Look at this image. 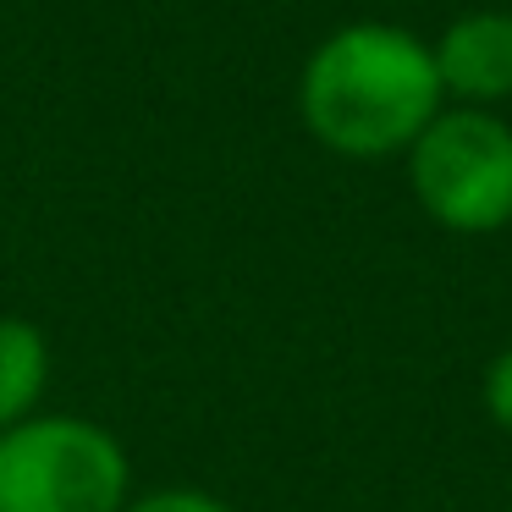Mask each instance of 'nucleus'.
<instances>
[{
	"instance_id": "1",
	"label": "nucleus",
	"mask_w": 512,
	"mask_h": 512,
	"mask_svg": "<svg viewBox=\"0 0 512 512\" xmlns=\"http://www.w3.org/2000/svg\"><path fill=\"white\" fill-rule=\"evenodd\" d=\"M441 111L446 94L430 45L397 23H342L298 72L303 127L342 160L408 155Z\"/></svg>"
},
{
	"instance_id": "2",
	"label": "nucleus",
	"mask_w": 512,
	"mask_h": 512,
	"mask_svg": "<svg viewBox=\"0 0 512 512\" xmlns=\"http://www.w3.org/2000/svg\"><path fill=\"white\" fill-rule=\"evenodd\" d=\"M133 463L105 424L34 413L0 430V512H122Z\"/></svg>"
},
{
	"instance_id": "3",
	"label": "nucleus",
	"mask_w": 512,
	"mask_h": 512,
	"mask_svg": "<svg viewBox=\"0 0 512 512\" xmlns=\"http://www.w3.org/2000/svg\"><path fill=\"white\" fill-rule=\"evenodd\" d=\"M408 188L441 232L490 237L512 226V122L479 105H446L408 155Z\"/></svg>"
},
{
	"instance_id": "4",
	"label": "nucleus",
	"mask_w": 512,
	"mask_h": 512,
	"mask_svg": "<svg viewBox=\"0 0 512 512\" xmlns=\"http://www.w3.org/2000/svg\"><path fill=\"white\" fill-rule=\"evenodd\" d=\"M441 94L452 105L496 111L512 100V12H463L430 45Z\"/></svg>"
},
{
	"instance_id": "5",
	"label": "nucleus",
	"mask_w": 512,
	"mask_h": 512,
	"mask_svg": "<svg viewBox=\"0 0 512 512\" xmlns=\"http://www.w3.org/2000/svg\"><path fill=\"white\" fill-rule=\"evenodd\" d=\"M50 386V342L34 320L0 314V430L34 419Z\"/></svg>"
},
{
	"instance_id": "6",
	"label": "nucleus",
	"mask_w": 512,
	"mask_h": 512,
	"mask_svg": "<svg viewBox=\"0 0 512 512\" xmlns=\"http://www.w3.org/2000/svg\"><path fill=\"white\" fill-rule=\"evenodd\" d=\"M479 397H485V413H490V424H496L501 435H512V347H501V353L490 358V369H485V386H479Z\"/></svg>"
},
{
	"instance_id": "7",
	"label": "nucleus",
	"mask_w": 512,
	"mask_h": 512,
	"mask_svg": "<svg viewBox=\"0 0 512 512\" xmlns=\"http://www.w3.org/2000/svg\"><path fill=\"white\" fill-rule=\"evenodd\" d=\"M122 512H232L221 496H210V490H182V485H171V490H149V496H138V501H127Z\"/></svg>"
},
{
	"instance_id": "8",
	"label": "nucleus",
	"mask_w": 512,
	"mask_h": 512,
	"mask_svg": "<svg viewBox=\"0 0 512 512\" xmlns=\"http://www.w3.org/2000/svg\"><path fill=\"white\" fill-rule=\"evenodd\" d=\"M507 512H512V485H507Z\"/></svg>"
}]
</instances>
